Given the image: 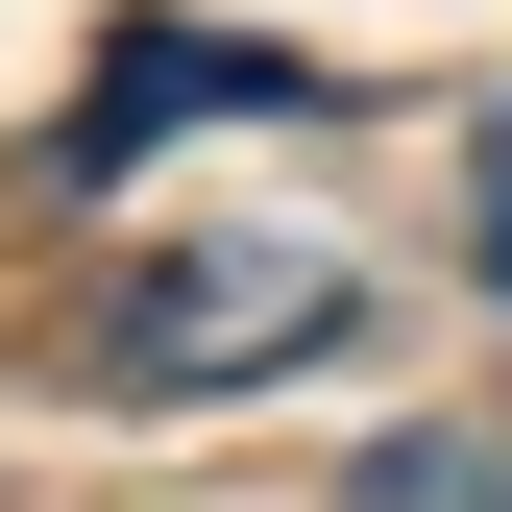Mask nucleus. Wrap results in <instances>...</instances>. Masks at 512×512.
<instances>
[{
  "label": "nucleus",
  "mask_w": 512,
  "mask_h": 512,
  "mask_svg": "<svg viewBox=\"0 0 512 512\" xmlns=\"http://www.w3.org/2000/svg\"><path fill=\"white\" fill-rule=\"evenodd\" d=\"M366 342V269L342 244H147V269L98 293V366L122 391H269V366Z\"/></svg>",
  "instance_id": "nucleus-1"
},
{
  "label": "nucleus",
  "mask_w": 512,
  "mask_h": 512,
  "mask_svg": "<svg viewBox=\"0 0 512 512\" xmlns=\"http://www.w3.org/2000/svg\"><path fill=\"white\" fill-rule=\"evenodd\" d=\"M342 98H366V74H317V49H269V25H122L98 98H74V171L171 147V122H342Z\"/></svg>",
  "instance_id": "nucleus-2"
},
{
  "label": "nucleus",
  "mask_w": 512,
  "mask_h": 512,
  "mask_svg": "<svg viewBox=\"0 0 512 512\" xmlns=\"http://www.w3.org/2000/svg\"><path fill=\"white\" fill-rule=\"evenodd\" d=\"M488 293H512V122H488Z\"/></svg>",
  "instance_id": "nucleus-3"
}]
</instances>
